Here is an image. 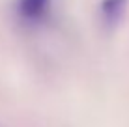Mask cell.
Segmentation results:
<instances>
[{"label": "cell", "instance_id": "2", "mask_svg": "<svg viewBox=\"0 0 129 127\" xmlns=\"http://www.w3.org/2000/svg\"><path fill=\"white\" fill-rule=\"evenodd\" d=\"M127 10V0H103L99 6V17L105 26H116Z\"/></svg>", "mask_w": 129, "mask_h": 127}, {"label": "cell", "instance_id": "1", "mask_svg": "<svg viewBox=\"0 0 129 127\" xmlns=\"http://www.w3.org/2000/svg\"><path fill=\"white\" fill-rule=\"evenodd\" d=\"M15 11L26 24H41L52 13V0H17Z\"/></svg>", "mask_w": 129, "mask_h": 127}]
</instances>
